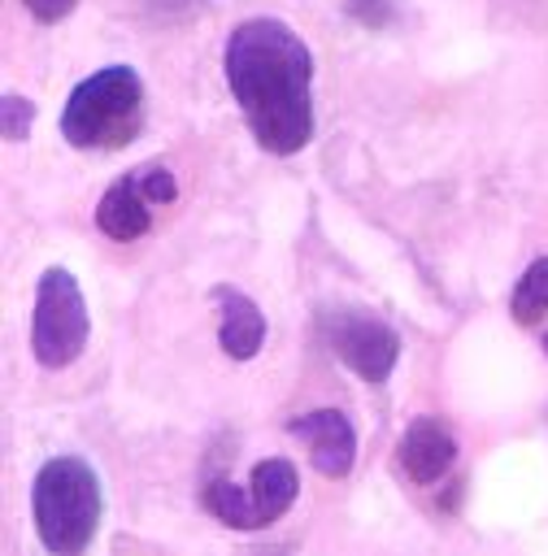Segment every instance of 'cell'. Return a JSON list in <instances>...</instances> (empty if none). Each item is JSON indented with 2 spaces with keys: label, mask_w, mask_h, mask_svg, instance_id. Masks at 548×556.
Listing matches in <instances>:
<instances>
[{
  "label": "cell",
  "mask_w": 548,
  "mask_h": 556,
  "mask_svg": "<svg viewBox=\"0 0 548 556\" xmlns=\"http://www.w3.org/2000/svg\"><path fill=\"white\" fill-rule=\"evenodd\" d=\"M22 4L30 9V17H35V22H48V26H52V22L70 17V9H74L78 0H22Z\"/></svg>",
  "instance_id": "cell-13"
},
{
  "label": "cell",
  "mask_w": 548,
  "mask_h": 556,
  "mask_svg": "<svg viewBox=\"0 0 548 556\" xmlns=\"http://www.w3.org/2000/svg\"><path fill=\"white\" fill-rule=\"evenodd\" d=\"M509 313L518 326H544L548 321V256L531 261L509 295Z\"/></svg>",
  "instance_id": "cell-11"
},
{
  "label": "cell",
  "mask_w": 548,
  "mask_h": 556,
  "mask_svg": "<svg viewBox=\"0 0 548 556\" xmlns=\"http://www.w3.org/2000/svg\"><path fill=\"white\" fill-rule=\"evenodd\" d=\"M144 130V83L130 65H104L83 78L61 109V139L83 152L126 148Z\"/></svg>",
  "instance_id": "cell-3"
},
{
  "label": "cell",
  "mask_w": 548,
  "mask_h": 556,
  "mask_svg": "<svg viewBox=\"0 0 548 556\" xmlns=\"http://www.w3.org/2000/svg\"><path fill=\"white\" fill-rule=\"evenodd\" d=\"M0 109H4V139H9V143H22V139L30 135V122H35V104H30L26 96H13V91H9Z\"/></svg>",
  "instance_id": "cell-12"
},
{
  "label": "cell",
  "mask_w": 548,
  "mask_h": 556,
  "mask_svg": "<svg viewBox=\"0 0 548 556\" xmlns=\"http://www.w3.org/2000/svg\"><path fill=\"white\" fill-rule=\"evenodd\" d=\"M91 334L87 300L70 269L52 265L39 274L35 287V317H30V352L43 369H65L83 356Z\"/></svg>",
  "instance_id": "cell-4"
},
{
  "label": "cell",
  "mask_w": 548,
  "mask_h": 556,
  "mask_svg": "<svg viewBox=\"0 0 548 556\" xmlns=\"http://www.w3.org/2000/svg\"><path fill=\"white\" fill-rule=\"evenodd\" d=\"M326 348L370 387H383L400 361V334L365 308H326L317 317Z\"/></svg>",
  "instance_id": "cell-6"
},
{
  "label": "cell",
  "mask_w": 548,
  "mask_h": 556,
  "mask_svg": "<svg viewBox=\"0 0 548 556\" xmlns=\"http://www.w3.org/2000/svg\"><path fill=\"white\" fill-rule=\"evenodd\" d=\"M30 517L43 552L78 556L100 526V478L78 456H52L30 482Z\"/></svg>",
  "instance_id": "cell-2"
},
{
  "label": "cell",
  "mask_w": 548,
  "mask_h": 556,
  "mask_svg": "<svg viewBox=\"0 0 548 556\" xmlns=\"http://www.w3.org/2000/svg\"><path fill=\"white\" fill-rule=\"evenodd\" d=\"M544 356H548V330H544Z\"/></svg>",
  "instance_id": "cell-14"
},
{
  "label": "cell",
  "mask_w": 548,
  "mask_h": 556,
  "mask_svg": "<svg viewBox=\"0 0 548 556\" xmlns=\"http://www.w3.org/2000/svg\"><path fill=\"white\" fill-rule=\"evenodd\" d=\"M296 469L291 460L283 456H270V460H257L252 473H248V486L239 482H226V478H213L204 486V508L231 526V530H261V526H274L291 504H296Z\"/></svg>",
  "instance_id": "cell-5"
},
{
  "label": "cell",
  "mask_w": 548,
  "mask_h": 556,
  "mask_svg": "<svg viewBox=\"0 0 548 556\" xmlns=\"http://www.w3.org/2000/svg\"><path fill=\"white\" fill-rule=\"evenodd\" d=\"M396 460L413 486H435L457 465V439L439 417H418L396 447Z\"/></svg>",
  "instance_id": "cell-9"
},
{
  "label": "cell",
  "mask_w": 548,
  "mask_h": 556,
  "mask_svg": "<svg viewBox=\"0 0 548 556\" xmlns=\"http://www.w3.org/2000/svg\"><path fill=\"white\" fill-rule=\"evenodd\" d=\"M213 308H217V343L231 361H252L265 343V313L257 308L252 295H244L239 287H213L209 291Z\"/></svg>",
  "instance_id": "cell-10"
},
{
  "label": "cell",
  "mask_w": 548,
  "mask_h": 556,
  "mask_svg": "<svg viewBox=\"0 0 548 556\" xmlns=\"http://www.w3.org/2000/svg\"><path fill=\"white\" fill-rule=\"evenodd\" d=\"M287 430L309 447V465L322 478H344L357 460V430L339 408H313L287 421Z\"/></svg>",
  "instance_id": "cell-8"
},
{
  "label": "cell",
  "mask_w": 548,
  "mask_h": 556,
  "mask_svg": "<svg viewBox=\"0 0 548 556\" xmlns=\"http://www.w3.org/2000/svg\"><path fill=\"white\" fill-rule=\"evenodd\" d=\"M178 195L174 174L165 165H135L130 174H122L96 204V226L117 239V243H135L152 230V208L170 204Z\"/></svg>",
  "instance_id": "cell-7"
},
{
  "label": "cell",
  "mask_w": 548,
  "mask_h": 556,
  "mask_svg": "<svg viewBox=\"0 0 548 556\" xmlns=\"http://www.w3.org/2000/svg\"><path fill=\"white\" fill-rule=\"evenodd\" d=\"M222 74L252 139L265 152L291 156L313 139V56L287 22H239L222 48Z\"/></svg>",
  "instance_id": "cell-1"
}]
</instances>
